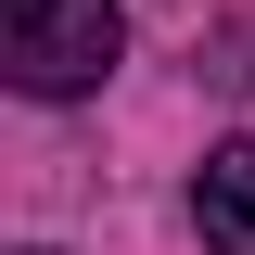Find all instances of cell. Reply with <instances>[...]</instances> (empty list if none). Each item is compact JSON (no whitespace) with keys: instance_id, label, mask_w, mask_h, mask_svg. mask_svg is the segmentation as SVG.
Listing matches in <instances>:
<instances>
[{"instance_id":"obj_1","label":"cell","mask_w":255,"mask_h":255,"mask_svg":"<svg viewBox=\"0 0 255 255\" xmlns=\"http://www.w3.org/2000/svg\"><path fill=\"white\" fill-rule=\"evenodd\" d=\"M115 51H128V13H115V0H0V64H13L26 102L102 90Z\"/></svg>"},{"instance_id":"obj_2","label":"cell","mask_w":255,"mask_h":255,"mask_svg":"<svg viewBox=\"0 0 255 255\" xmlns=\"http://www.w3.org/2000/svg\"><path fill=\"white\" fill-rule=\"evenodd\" d=\"M191 230L204 255H255V140H217L191 166Z\"/></svg>"}]
</instances>
